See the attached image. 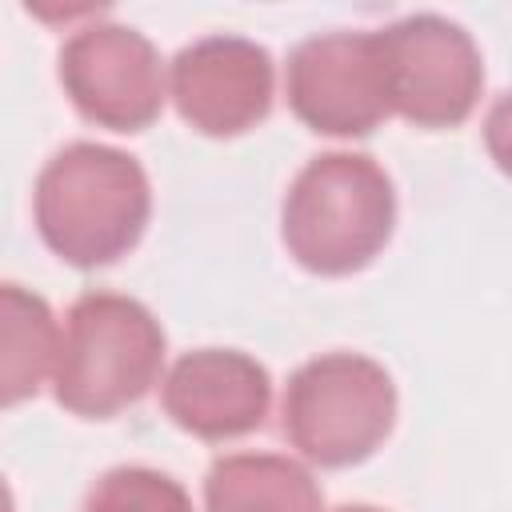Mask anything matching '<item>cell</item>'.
<instances>
[{
  "mask_svg": "<svg viewBox=\"0 0 512 512\" xmlns=\"http://www.w3.org/2000/svg\"><path fill=\"white\" fill-rule=\"evenodd\" d=\"M32 212L40 240L76 268L128 256L152 216L144 168L108 144H64L36 176Z\"/></svg>",
  "mask_w": 512,
  "mask_h": 512,
  "instance_id": "obj_1",
  "label": "cell"
},
{
  "mask_svg": "<svg viewBox=\"0 0 512 512\" xmlns=\"http://www.w3.org/2000/svg\"><path fill=\"white\" fill-rule=\"evenodd\" d=\"M396 224L388 172L364 152L312 156L280 212L284 248L316 276H348L376 260Z\"/></svg>",
  "mask_w": 512,
  "mask_h": 512,
  "instance_id": "obj_2",
  "label": "cell"
},
{
  "mask_svg": "<svg viewBox=\"0 0 512 512\" xmlns=\"http://www.w3.org/2000/svg\"><path fill=\"white\" fill-rule=\"evenodd\" d=\"M160 364L164 328L140 300L84 292L64 316L52 392L72 416L108 420L148 396Z\"/></svg>",
  "mask_w": 512,
  "mask_h": 512,
  "instance_id": "obj_3",
  "label": "cell"
},
{
  "mask_svg": "<svg viewBox=\"0 0 512 512\" xmlns=\"http://www.w3.org/2000/svg\"><path fill=\"white\" fill-rule=\"evenodd\" d=\"M392 424L396 384L360 352H324L288 376L280 432L320 468L360 464L388 440Z\"/></svg>",
  "mask_w": 512,
  "mask_h": 512,
  "instance_id": "obj_4",
  "label": "cell"
},
{
  "mask_svg": "<svg viewBox=\"0 0 512 512\" xmlns=\"http://www.w3.org/2000/svg\"><path fill=\"white\" fill-rule=\"evenodd\" d=\"M384 72L392 112H400L416 128H456L472 116L484 64L472 36L436 12L404 16L380 28Z\"/></svg>",
  "mask_w": 512,
  "mask_h": 512,
  "instance_id": "obj_5",
  "label": "cell"
},
{
  "mask_svg": "<svg viewBox=\"0 0 512 512\" xmlns=\"http://www.w3.org/2000/svg\"><path fill=\"white\" fill-rule=\"evenodd\" d=\"M288 108L324 136H368L388 112V72L380 32H320L288 52Z\"/></svg>",
  "mask_w": 512,
  "mask_h": 512,
  "instance_id": "obj_6",
  "label": "cell"
},
{
  "mask_svg": "<svg viewBox=\"0 0 512 512\" xmlns=\"http://www.w3.org/2000/svg\"><path fill=\"white\" fill-rule=\"evenodd\" d=\"M72 108L112 132H140L164 108V64L152 40L124 24H88L60 48Z\"/></svg>",
  "mask_w": 512,
  "mask_h": 512,
  "instance_id": "obj_7",
  "label": "cell"
},
{
  "mask_svg": "<svg viewBox=\"0 0 512 512\" xmlns=\"http://www.w3.org/2000/svg\"><path fill=\"white\" fill-rule=\"evenodd\" d=\"M176 112L204 136H240L272 108V56L244 36H204L172 60Z\"/></svg>",
  "mask_w": 512,
  "mask_h": 512,
  "instance_id": "obj_8",
  "label": "cell"
},
{
  "mask_svg": "<svg viewBox=\"0 0 512 512\" xmlns=\"http://www.w3.org/2000/svg\"><path fill=\"white\" fill-rule=\"evenodd\" d=\"M160 404L176 428L200 440H232L264 424L272 380L264 364L236 348H196L168 368Z\"/></svg>",
  "mask_w": 512,
  "mask_h": 512,
  "instance_id": "obj_9",
  "label": "cell"
},
{
  "mask_svg": "<svg viewBox=\"0 0 512 512\" xmlns=\"http://www.w3.org/2000/svg\"><path fill=\"white\" fill-rule=\"evenodd\" d=\"M204 512H324L312 472L276 452L220 456L204 476Z\"/></svg>",
  "mask_w": 512,
  "mask_h": 512,
  "instance_id": "obj_10",
  "label": "cell"
},
{
  "mask_svg": "<svg viewBox=\"0 0 512 512\" xmlns=\"http://www.w3.org/2000/svg\"><path fill=\"white\" fill-rule=\"evenodd\" d=\"M60 328L52 308L24 292L20 284H4L0 292V400L12 408L40 392V384L56 372Z\"/></svg>",
  "mask_w": 512,
  "mask_h": 512,
  "instance_id": "obj_11",
  "label": "cell"
},
{
  "mask_svg": "<svg viewBox=\"0 0 512 512\" xmlns=\"http://www.w3.org/2000/svg\"><path fill=\"white\" fill-rule=\"evenodd\" d=\"M80 512H192V500L172 476L144 464H120L88 488Z\"/></svg>",
  "mask_w": 512,
  "mask_h": 512,
  "instance_id": "obj_12",
  "label": "cell"
},
{
  "mask_svg": "<svg viewBox=\"0 0 512 512\" xmlns=\"http://www.w3.org/2000/svg\"><path fill=\"white\" fill-rule=\"evenodd\" d=\"M484 144L500 172L512 176V92L496 96V104L484 116Z\"/></svg>",
  "mask_w": 512,
  "mask_h": 512,
  "instance_id": "obj_13",
  "label": "cell"
},
{
  "mask_svg": "<svg viewBox=\"0 0 512 512\" xmlns=\"http://www.w3.org/2000/svg\"><path fill=\"white\" fill-rule=\"evenodd\" d=\"M332 512H384V508H372V504H340Z\"/></svg>",
  "mask_w": 512,
  "mask_h": 512,
  "instance_id": "obj_14",
  "label": "cell"
}]
</instances>
